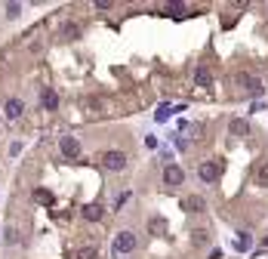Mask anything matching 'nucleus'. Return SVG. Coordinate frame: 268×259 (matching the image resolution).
Segmentation results:
<instances>
[{
	"instance_id": "nucleus-1",
	"label": "nucleus",
	"mask_w": 268,
	"mask_h": 259,
	"mask_svg": "<svg viewBox=\"0 0 268 259\" xmlns=\"http://www.w3.org/2000/svg\"><path fill=\"white\" fill-rule=\"evenodd\" d=\"M231 84L238 86V92H259L262 90L259 78H253V74H247V71H238L235 78H231Z\"/></svg>"
},
{
	"instance_id": "nucleus-3",
	"label": "nucleus",
	"mask_w": 268,
	"mask_h": 259,
	"mask_svg": "<svg viewBox=\"0 0 268 259\" xmlns=\"http://www.w3.org/2000/svg\"><path fill=\"white\" fill-rule=\"evenodd\" d=\"M198 176H201L204 182H216V179L222 176V160H216V158H213V160H204V164L198 166Z\"/></svg>"
},
{
	"instance_id": "nucleus-14",
	"label": "nucleus",
	"mask_w": 268,
	"mask_h": 259,
	"mask_svg": "<svg viewBox=\"0 0 268 259\" xmlns=\"http://www.w3.org/2000/svg\"><path fill=\"white\" fill-rule=\"evenodd\" d=\"M256 185H262V188H268V164H262L256 170Z\"/></svg>"
},
{
	"instance_id": "nucleus-6",
	"label": "nucleus",
	"mask_w": 268,
	"mask_h": 259,
	"mask_svg": "<svg viewBox=\"0 0 268 259\" xmlns=\"http://www.w3.org/2000/svg\"><path fill=\"white\" fill-rule=\"evenodd\" d=\"M185 173H182V166H176V164H167L164 166V182L170 185V188H176V185H182Z\"/></svg>"
},
{
	"instance_id": "nucleus-17",
	"label": "nucleus",
	"mask_w": 268,
	"mask_h": 259,
	"mask_svg": "<svg viewBox=\"0 0 268 259\" xmlns=\"http://www.w3.org/2000/svg\"><path fill=\"white\" fill-rule=\"evenodd\" d=\"M96 256H99L96 247H80V250H77V259H96Z\"/></svg>"
},
{
	"instance_id": "nucleus-7",
	"label": "nucleus",
	"mask_w": 268,
	"mask_h": 259,
	"mask_svg": "<svg viewBox=\"0 0 268 259\" xmlns=\"http://www.w3.org/2000/svg\"><path fill=\"white\" fill-rule=\"evenodd\" d=\"M182 210H188V213H204V210H207V200H204L201 194H188V198L182 200Z\"/></svg>"
},
{
	"instance_id": "nucleus-21",
	"label": "nucleus",
	"mask_w": 268,
	"mask_h": 259,
	"mask_svg": "<svg viewBox=\"0 0 268 259\" xmlns=\"http://www.w3.org/2000/svg\"><path fill=\"white\" fill-rule=\"evenodd\" d=\"M19 12H22V6H19V4H9V6H6V16H9V18H15Z\"/></svg>"
},
{
	"instance_id": "nucleus-11",
	"label": "nucleus",
	"mask_w": 268,
	"mask_h": 259,
	"mask_svg": "<svg viewBox=\"0 0 268 259\" xmlns=\"http://www.w3.org/2000/svg\"><path fill=\"white\" fill-rule=\"evenodd\" d=\"M83 219L99 222L102 219V204H86V207H83Z\"/></svg>"
},
{
	"instance_id": "nucleus-5",
	"label": "nucleus",
	"mask_w": 268,
	"mask_h": 259,
	"mask_svg": "<svg viewBox=\"0 0 268 259\" xmlns=\"http://www.w3.org/2000/svg\"><path fill=\"white\" fill-rule=\"evenodd\" d=\"M59 148H62V154H65L68 160L80 158V142H77L74 136H62V139H59Z\"/></svg>"
},
{
	"instance_id": "nucleus-16",
	"label": "nucleus",
	"mask_w": 268,
	"mask_h": 259,
	"mask_svg": "<svg viewBox=\"0 0 268 259\" xmlns=\"http://www.w3.org/2000/svg\"><path fill=\"white\" fill-rule=\"evenodd\" d=\"M207 240H210V232H207V228H194V244H198V247H204Z\"/></svg>"
},
{
	"instance_id": "nucleus-23",
	"label": "nucleus",
	"mask_w": 268,
	"mask_h": 259,
	"mask_svg": "<svg viewBox=\"0 0 268 259\" xmlns=\"http://www.w3.org/2000/svg\"><path fill=\"white\" fill-rule=\"evenodd\" d=\"M96 10H111V0H96Z\"/></svg>"
},
{
	"instance_id": "nucleus-15",
	"label": "nucleus",
	"mask_w": 268,
	"mask_h": 259,
	"mask_svg": "<svg viewBox=\"0 0 268 259\" xmlns=\"http://www.w3.org/2000/svg\"><path fill=\"white\" fill-rule=\"evenodd\" d=\"M34 200H37V204H46V207H49V204H52V194H49L46 188H37V192H34Z\"/></svg>"
},
{
	"instance_id": "nucleus-13",
	"label": "nucleus",
	"mask_w": 268,
	"mask_h": 259,
	"mask_svg": "<svg viewBox=\"0 0 268 259\" xmlns=\"http://www.w3.org/2000/svg\"><path fill=\"white\" fill-rule=\"evenodd\" d=\"M148 232H151V234H167V219L154 216V219L148 222Z\"/></svg>"
},
{
	"instance_id": "nucleus-8",
	"label": "nucleus",
	"mask_w": 268,
	"mask_h": 259,
	"mask_svg": "<svg viewBox=\"0 0 268 259\" xmlns=\"http://www.w3.org/2000/svg\"><path fill=\"white\" fill-rule=\"evenodd\" d=\"M40 105H43L46 111H56V108H59V96H56V90H52V86H43V92H40Z\"/></svg>"
},
{
	"instance_id": "nucleus-19",
	"label": "nucleus",
	"mask_w": 268,
	"mask_h": 259,
	"mask_svg": "<svg viewBox=\"0 0 268 259\" xmlns=\"http://www.w3.org/2000/svg\"><path fill=\"white\" fill-rule=\"evenodd\" d=\"M68 40H74V37H80V25H65V31H62Z\"/></svg>"
},
{
	"instance_id": "nucleus-18",
	"label": "nucleus",
	"mask_w": 268,
	"mask_h": 259,
	"mask_svg": "<svg viewBox=\"0 0 268 259\" xmlns=\"http://www.w3.org/2000/svg\"><path fill=\"white\" fill-rule=\"evenodd\" d=\"M173 111H179V108H173V105H160V108H157V120H167Z\"/></svg>"
},
{
	"instance_id": "nucleus-20",
	"label": "nucleus",
	"mask_w": 268,
	"mask_h": 259,
	"mask_svg": "<svg viewBox=\"0 0 268 259\" xmlns=\"http://www.w3.org/2000/svg\"><path fill=\"white\" fill-rule=\"evenodd\" d=\"M164 10H167L170 16H182V12H185V4H167Z\"/></svg>"
},
{
	"instance_id": "nucleus-10",
	"label": "nucleus",
	"mask_w": 268,
	"mask_h": 259,
	"mask_svg": "<svg viewBox=\"0 0 268 259\" xmlns=\"http://www.w3.org/2000/svg\"><path fill=\"white\" fill-rule=\"evenodd\" d=\"M3 111H6V118H9V120H19V118H22V111H25V105H22L19 99H6Z\"/></svg>"
},
{
	"instance_id": "nucleus-12",
	"label": "nucleus",
	"mask_w": 268,
	"mask_h": 259,
	"mask_svg": "<svg viewBox=\"0 0 268 259\" xmlns=\"http://www.w3.org/2000/svg\"><path fill=\"white\" fill-rule=\"evenodd\" d=\"M194 84H198V86H204V90H207V86L213 84V74H210L207 68H198V71H194Z\"/></svg>"
},
{
	"instance_id": "nucleus-22",
	"label": "nucleus",
	"mask_w": 268,
	"mask_h": 259,
	"mask_svg": "<svg viewBox=\"0 0 268 259\" xmlns=\"http://www.w3.org/2000/svg\"><path fill=\"white\" fill-rule=\"evenodd\" d=\"M19 240V234H15V228H6V244H15Z\"/></svg>"
},
{
	"instance_id": "nucleus-2",
	"label": "nucleus",
	"mask_w": 268,
	"mask_h": 259,
	"mask_svg": "<svg viewBox=\"0 0 268 259\" xmlns=\"http://www.w3.org/2000/svg\"><path fill=\"white\" fill-rule=\"evenodd\" d=\"M99 160H102L105 170H114V173H120L123 166H127V154H123V152H102Z\"/></svg>"
},
{
	"instance_id": "nucleus-9",
	"label": "nucleus",
	"mask_w": 268,
	"mask_h": 259,
	"mask_svg": "<svg viewBox=\"0 0 268 259\" xmlns=\"http://www.w3.org/2000/svg\"><path fill=\"white\" fill-rule=\"evenodd\" d=\"M228 133L238 136V139H244V136H250V124H247L244 118H235V120L228 124Z\"/></svg>"
},
{
	"instance_id": "nucleus-4",
	"label": "nucleus",
	"mask_w": 268,
	"mask_h": 259,
	"mask_svg": "<svg viewBox=\"0 0 268 259\" xmlns=\"http://www.w3.org/2000/svg\"><path fill=\"white\" fill-rule=\"evenodd\" d=\"M136 250V234L133 232H120L114 238V253H133Z\"/></svg>"
}]
</instances>
